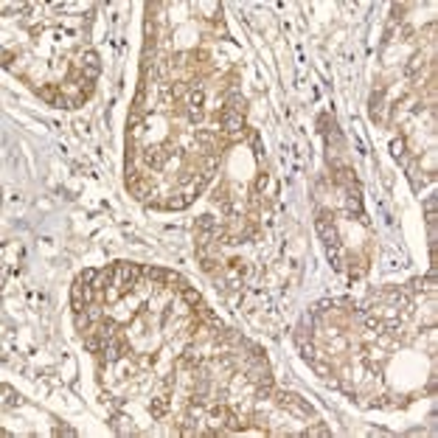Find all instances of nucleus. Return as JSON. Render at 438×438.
<instances>
[{
  "mask_svg": "<svg viewBox=\"0 0 438 438\" xmlns=\"http://www.w3.org/2000/svg\"><path fill=\"white\" fill-rule=\"evenodd\" d=\"M144 276V267L138 264H115V278H118V295L130 292L135 287V281Z\"/></svg>",
  "mask_w": 438,
  "mask_h": 438,
  "instance_id": "nucleus-1",
  "label": "nucleus"
},
{
  "mask_svg": "<svg viewBox=\"0 0 438 438\" xmlns=\"http://www.w3.org/2000/svg\"><path fill=\"white\" fill-rule=\"evenodd\" d=\"M315 227H318L320 239L326 242L329 247H332V244H337V227H334V213H332V211H320Z\"/></svg>",
  "mask_w": 438,
  "mask_h": 438,
  "instance_id": "nucleus-2",
  "label": "nucleus"
},
{
  "mask_svg": "<svg viewBox=\"0 0 438 438\" xmlns=\"http://www.w3.org/2000/svg\"><path fill=\"white\" fill-rule=\"evenodd\" d=\"M276 402H278L281 407H287L292 416H298V419H312V416H315L312 407H306L298 396H290V393H281V390H278V393H276Z\"/></svg>",
  "mask_w": 438,
  "mask_h": 438,
  "instance_id": "nucleus-3",
  "label": "nucleus"
},
{
  "mask_svg": "<svg viewBox=\"0 0 438 438\" xmlns=\"http://www.w3.org/2000/svg\"><path fill=\"white\" fill-rule=\"evenodd\" d=\"M172 144H160V146H146L144 149V160L146 166H152V169H163V163L172 158Z\"/></svg>",
  "mask_w": 438,
  "mask_h": 438,
  "instance_id": "nucleus-4",
  "label": "nucleus"
},
{
  "mask_svg": "<svg viewBox=\"0 0 438 438\" xmlns=\"http://www.w3.org/2000/svg\"><path fill=\"white\" fill-rule=\"evenodd\" d=\"M127 186H130V191H132V197H138V199H146L149 194H152V183L146 180L144 174L132 172V169H127Z\"/></svg>",
  "mask_w": 438,
  "mask_h": 438,
  "instance_id": "nucleus-5",
  "label": "nucleus"
},
{
  "mask_svg": "<svg viewBox=\"0 0 438 438\" xmlns=\"http://www.w3.org/2000/svg\"><path fill=\"white\" fill-rule=\"evenodd\" d=\"M127 354V343L121 340V337H110L104 345V351H101V357L107 359V362H115V359H121Z\"/></svg>",
  "mask_w": 438,
  "mask_h": 438,
  "instance_id": "nucleus-6",
  "label": "nucleus"
},
{
  "mask_svg": "<svg viewBox=\"0 0 438 438\" xmlns=\"http://www.w3.org/2000/svg\"><path fill=\"white\" fill-rule=\"evenodd\" d=\"M98 73H101V62H98V56L93 51H87L84 53V81L98 79Z\"/></svg>",
  "mask_w": 438,
  "mask_h": 438,
  "instance_id": "nucleus-7",
  "label": "nucleus"
},
{
  "mask_svg": "<svg viewBox=\"0 0 438 438\" xmlns=\"http://www.w3.org/2000/svg\"><path fill=\"white\" fill-rule=\"evenodd\" d=\"M37 93H40V98L48 101V104H65V98L59 96V87H56V84H42Z\"/></svg>",
  "mask_w": 438,
  "mask_h": 438,
  "instance_id": "nucleus-8",
  "label": "nucleus"
},
{
  "mask_svg": "<svg viewBox=\"0 0 438 438\" xmlns=\"http://www.w3.org/2000/svg\"><path fill=\"white\" fill-rule=\"evenodd\" d=\"M113 278H115V264L113 267H107V270H101V273H98V276H96V281H93V290H107V287H110V284H113Z\"/></svg>",
  "mask_w": 438,
  "mask_h": 438,
  "instance_id": "nucleus-9",
  "label": "nucleus"
},
{
  "mask_svg": "<svg viewBox=\"0 0 438 438\" xmlns=\"http://www.w3.org/2000/svg\"><path fill=\"white\" fill-rule=\"evenodd\" d=\"M104 345H107V340H104V337H101L98 332H96V334H87V337H84V348H87L90 354H101V351H104Z\"/></svg>",
  "mask_w": 438,
  "mask_h": 438,
  "instance_id": "nucleus-10",
  "label": "nucleus"
},
{
  "mask_svg": "<svg viewBox=\"0 0 438 438\" xmlns=\"http://www.w3.org/2000/svg\"><path fill=\"white\" fill-rule=\"evenodd\" d=\"M334 180H337V183H340L343 188H354V186H359L357 180H354V172H351V169H345V166H340V169H337Z\"/></svg>",
  "mask_w": 438,
  "mask_h": 438,
  "instance_id": "nucleus-11",
  "label": "nucleus"
},
{
  "mask_svg": "<svg viewBox=\"0 0 438 438\" xmlns=\"http://www.w3.org/2000/svg\"><path fill=\"white\" fill-rule=\"evenodd\" d=\"M222 424H225L227 430H233V433H239V430H247V422H242V419H239V416H236L233 410H227V416H225V422H222Z\"/></svg>",
  "mask_w": 438,
  "mask_h": 438,
  "instance_id": "nucleus-12",
  "label": "nucleus"
},
{
  "mask_svg": "<svg viewBox=\"0 0 438 438\" xmlns=\"http://www.w3.org/2000/svg\"><path fill=\"white\" fill-rule=\"evenodd\" d=\"M166 410H169V399H152V407H149V413H152V419H163L166 416Z\"/></svg>",
  "mask_w": 438,
  "mask_h": 438,
  "instance_id": "nucleus-13",
  "label": "nucleus"
},
{
  "mask_svg": "<svg viewBox=\"0 0 438 438\" xmlns=\"http://www.w3.org/2000/svg\"><path fill=\"white\" fill-rule=\"evenodd\" d=\"M115 332H118V323H115V320L104 318V320H101V323H98V334H101L104 340H110V337H115Z\"/></svg>",
  "mask_w": 438,
  "mask_h": 438,
  "instance_id": "nucleus-14",
  "label": "nucleus"
},
{
  "mask_svg": "<svg viewBox=\"0 0 438 438\" xmlns=\"http://www.w3.org/2000/svg\"><path fill=\"white\" fill-rule=\"evenodd\" d=\"M329 261H332L334 270H343V267H345V259H343V253H340V244H332V247H329Z\"/></svg>",
  "mask_w": 438,
  "mask_h": 438,
  "instance_id": "nucleus-15",
  "label": "nucleus"
},
{
  "mask_svg": "<svg viewBox=\"0 0 438 438\" xmlns=\"http://www.w3.org/2000/svg\"><path fill=\"white\" fill-rule=\"evenodd\" d=\"M202 169H205V177H208V180H211L213 177V172H216V169H219V155H208V158L202 160Z\"/></svg>",
  "mask_w": 438,
  "mask_h": 438,
  "instance_id": "nucleus-16",
  "label": "nucleus"
},
{
  "mask_svg": "<svg viewBox=\"0 0 438 438\" xmlns=\"http://www.w3.org/2000/svg\"><path fill=\"white\" fill-rule=\"evenodd\" d=\"M199 354H197V348H191V345H188L186 348V354H183V359H180V365H186V368H194V365H199Z\"/></svg>",
  "mask_w": 438,
  "mask_h": 438,
  "instance_id": "nucleus-17",
  "label": "nucleus"
},
{
  "mask_svg": "<svg viewBox=\"0 0 438 438\" xmlns=\"http://www.w3.org/2000/svg\"><path fill=\"white\" fill-rule=\"evenodd\" d=\"M329 436H332V430H329L326 424H315V427H309V430L304 433V438H329Z\"/></svg>",
  "mask_w": 438,
  "mask_h": 438,
  "instance_id": "nucleus-18",
  "label": "nucleus"
},
{
  "mask_svg": "<svg viewBox=\"0 0 438 438\" xmlns=\"http://www.w3.org/2000/svg\"><path fill=\"white\" fill-rule=\"evenodd\" d=\"M144 276L149 281H155V284H166V270H160V267H146Z\"/></svg>",
  "mask_w": 438,
  "mask_h": 438,
  "instance_id": "nucleus-19",
  "label": "nucleus"
},
{
  "mask_svg": "<svg viewBox=\"0 0 438 438\" xmlns=\"http://www.w3.org/2000/svg\"><path fill=\"white\" fill-rule=\"evenodd\" d=\"M227 110H233V113L244 115V113H247V101H244L242 96H230V101H227Z\"/></svg>",
  "mask_w": 438,
  "mask_h": 438,
  "instance_id": "nucleus-20",
  "label": "nucleus"
},
{
  "mask_svg": "<svg viewBox=\"0 0 438 438\" xmlns=\"http://www.w3.org/2000/svg\"><path fill=\"white\" fill-rule=\"evenodd\" d=\"M180 292H183V304H186V306H199V304H202V298H199L197 290H188V287H186V290H180Z\"/></svg>",
  "mask_w": 438,
  "mask_h": 438,
  "instance_id": "nucleus-21",
  "label": "nucleus"
},
{
  "mask_svg": "<svg viewBox=\"0 0 438 438\" xmlns=\"http://www.w3.org/2000/svg\"><path fill=\"white\" fill-rule=\"evenodd\" d=\"M124 422H127L124 416H115L110 424H113V430H115V433H121V436H130V433H132V424H124Z\"/></svg>",
  "mask_w": 438,
  "mask_h": 438,
  "instance_id": "nucleus-22",
  "label": "nucleus"
},
{
  "mask_svg": "<svg viewBox=\"0 0 438 438\" xmlns=\"http://www.w3.org/2000/svg\"><path fill=\"white\" fill-rule=\"evenodd\" d=\"M17 402H20V396H17L9 385H3V407H14Z\"/></svg>",
  "mask_w": 438,
  "mask_h": 438,
  "instance_id": "nucleus-23",
  "label": "nucleus"
},
{
  "mask_svg": "<svg viewBox=\"0 0 438 438\" xmlns=\"http://www.w3.org/2000/svg\"><path fill=\"white\" fill-rule=\"evenodd\" d=\"M382 96H385V90L371 93V115H373V118H376V115H379V110H382Z\"/></svg>",
  "mask_w": 438,
  "mask_h": 438,
  "instance_id": "nucleus-24",
  "label": "nucleus"
},
{
  "mask_svg": "<svg viewBox=\"0 0 438 438\" xmlns=\"http://www.w3.org/2000/svg\"><path fill=\"white\" fill-rule=\"evenodd\" d=\"M90 318H93V315H90L87 309H84V312H76V329H79V332L90 329Z\"/></svg>",
  "mask_w": 438,
  "mask_h": 438,
  "instance_id": "nucleus-25",
  "label": "nucleus"
},
{
  "mask_svg": "<svg viewBox=\"0 0 438 438\" xmlns=\"http://www.w3.org/2000/svg\"><path fill=\"white\" fill-rule=\"evenodd\" d=\"M270 393H273V379L267 376V379H261V382H259V388H256V396L264 399V396H270Z\"/></svg>",
  "mask_w": 438,
  "mask_h": 438,
  "instance_id": "nucleus-26",
  "label": "nucleus"
},
{
  "mask_svg": "<svg viewBox=\"0 0 438 438\" xmlns=\"http://www.w3.org/2000/svg\"><path fill=\"white\" fill-rule=\"evenodd\" d=\"M202 101H205L202 90H199V87H194V90H191V96H188V104H191V110H199V107H202Z\"/></svg>",
  "mask_w": 438,
  "mask_h": 438,
  "instance_id": "nucleus-27",
  "label": "nucleus"
},
{
  "mask_svg": "<svg viewBox=\"0 0 438 438\" xmlns=\"http://www.w3.org/2000/svg\"><path fill=\"white\" fill-rule=\"evenodd\" d=\"M225 416H227V407H222V405H219V407H211V419L216 422V424H222Z\"/></svg>",
  "mask_w": 438,
  "mask_h": 438,
  "instance_id": "nucleus-28",
  "label": "nucleus"
},
{
  "mask_svg": "<svg viewBox=\"0 0 438 438\" xmlns=\"http://www.w3.org/2000/svg\"><path fill=\"white\" fill-rule=\"evenodd\" d=\"M309 362H312V368H315L320 376H332V368H329L326 362H318V359H309Z\"/></svg>",
  "mask_w": 438,
  "mask_h": 438,
  "instance_id": "nucleus-29",
  "label": "nucleus"
},
{
  "mask_svg": "<svg viewBox=\"0 0 438 438\" xmlns=\"http://www.w3.org/2000/svg\"><path fill=\"white\" fill-rule=\"evenodd\" d=\"M301 354H304L306 359H315V348H312V343H306V340H301Z\"/></svg>",
  "mask_w": 438,
  "mask_h": 438,
  "instance_id": "nucleus-30",
  "label": "nucleus"
},
{
  "mask_svg": "<svg viewBox=\"0 0 438 438\" xmlns=\"http://www.w3.org/2000/svg\"><path fill=\"white\" fill-rule=\"evenodd\" d=\"M197 141H199V144H205V146H213V135L199 130V132H197Z\"/></svg>",
  "mask_w": 438,
  "mask_h": 438,
  "instance_id": "nucleus-31",
  "label": "nucleus"
},
{
  "mask_svg": "<svg viewBox=\"0 0 438 438\" xmlns=\"http://www.w3.org/2000/svg\"><path fill=\"white\" fill-rule=\"evenodd\" d=\"M390 152H393V155H405V141H402V138H399V141H393V144H390Z\"/></svg>",
  "mask_w": 438,
  "mask_h": 438,
  "instance_id": "nucleus-32",
  "label": "nucleus"
},
{
  "mask_svg": "<svg viewBox=\"0 0 438 438\" xmlns=\"http://www.w3.org/2000/svg\"><path fill=\"white\" fill-rule=\"evenodd\" d=\"M250 146L256 155H261V141H259V132H250Z\"/></svg>",
  "mask_w": 438,
  "mask_h": 438,
  "instance_id": "nucleus-33",
  "label": "nucleus"
},
{
  "mask_svg": "<svg viewBox=\"0 0 438 438\" xmlns=\"http://www.w3.org/2000/svg\"><path fill=\"white\" fill-rule=\"evenodd\" d=\"M96 276H98V273H96V270H84V273H81L79 278L84 281V284H93V281H96Z\"/></svg>",
  "mask_w": 438,
  "mask_h": 438,
  "instance_id": "nucleus-34",
  "label": "nucleus"
},
{
  "mask_svg": "<svg viewBox=\"0 0 438 438\" xmlns=\"http://www.w3.org/2000/svg\"><path fill=\"white\" fill-rule=\"evenodd\" d=\"M419 65H424V59H422V56H413L410 65H407V73H416V67H419Z\"/></svg>",
  "mask_w": 438,
  "mask_h": 438,
  "instance_id": "nucleus-35",
  "label": "nucleus"
},
{
  "mask_svg": "<svg viewBox=\"0 0 438 438\" xmlns=\"http://www.w3.org/2000/svg\"><path fill=\"white\" fill-rule=\"evenodd\" d=\"M267 180H270V177H267V172H261V174H259V180H256V188L261 191V188L267 186Z\"/></svg>",
  "mask_w": 438,
  "mask_h": 438,
  "instance_id": "nucleus-36",
  "label": "nucleus"
},
{
  "mask_svg": "<svg viewBox=\"0 0 438 438\" xmlns=\"http://www.w3.org/2000/svg\"><path fill=\"white\" fill-rule=\"evenodd\" d=\"M213 267H216V261H213V259H202V270H205V273H211Z\"/></svg>",
  "mask_w": 438,
  "mask_h": 438,
  "instance_id": "nucleus-37",
  "label": "nucleus"
},
{
  "mask_svg": "<svg viewBox=\"0 0 438 438\" xmlns=\"http://www.w3.org/2000/svg\"><path fill=\"white\" fill-rule=\"evenodd\" d=\"M56 436H76L73 427H56Z\"/></svg>",
  "mask_w": 438,
  "mask_h": 438,
  "instance_id": "nucleus-38",
  "label": "nucleus"
},
{
  "mask_svg": "<svg viewBox=\"0 0 438 438\" xmlns=\"http://www.w3.org/2000/svg\"><path fill=\"white\" fill-rule=\"evenodd\" d=\"M12 59H14V53H12V51L3 53V65H12Z\"/></svg>",
  "mask_w": 438,
  "mask_h": 438,
  "instance_id": "nucleus-39",
  "label": "nucleus"
},
{
  "mask_svg": "<svg viewBox=\"0 0 438 438\" xmlns=\"http://www.w3.org/2000/svg\"><path fill=\"white\" fill-rule=\"evenodd\" d=\"M199 115H202L199 110H188V118H191V121H199Z\"/></svg>",
  "mask_w": 438,
  "mask_h": 438,
  "instance_id": "nucleus-40",
  "label": "nucleus"
}]
</instances>
